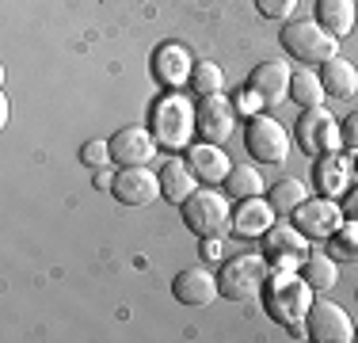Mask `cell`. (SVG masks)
Instances as JSON below:
<instances>
[{
  "label": "cell",
  "mask_w": 358,
  "mask_h": 343,
  "mask_svg": "<svg viewBox=\"0 0 358 343\" xmlns=\"http://www.w3.org/2000/svg\"><path fill=\"white\" fill-rule=\"evenodd\" d=\"M313 302H317V290L305 282L301 271L271 267L267 282H263V305H267L271 321H278L282 328H305Z\"/></svg>",
  "instance_id": "cell-1"
},
{
  "label": "cell",
  "mask_w": 358,
  "mask_h": 343,
  "mask_svg": "<svg viewBox=\"0 0 358 343\" xmlns=\"http://www.w3.org/2000/svg\"><path fill=\"white\" fill-rule=\"evenodd\" d=\"M152 137L160 149H191V137L199 134V107L183 92H168L152 107Z\"/></svg>",
  "instance_id": "cell-2"
},
{
  "label": "cell",
  "mask_w": 358,
  "mask_h": 343,
  "mask_svg": "<svg viewBox=\"0 0 358 343\" xmlns=\"http://www.w3.org/2000/svg\"><path fill=\"white\" fill-rule=\"evenodd\" d=\"M179 214H183V225L199 240L233 233V199H229V191H217V187H199L179 206Z\"/></svg>",
  "instance_id": "cell-3"
},
{
  "label": "cell",
  "mask_w": 358,
  "mask_h": 343,
  "mask_svg": "<svg viewBox=\"0 0 358 343\" xmlns=\"http://www.w3.org/2000/svg\"><path fill=\"white\" fill-rule=\"evenodd\" d=\"M278 42L294 62L305 65H324L339 54V38L328 27H320L317 20H289L278 34Z\"/></svg>",
  "instance_id": "cell-4"
},
{
  "label": "cell",
  "mask_w": 358,
  "mask_h": 343,
  "mask_svg": "<svg viewBox=\"0 0 358 343\" xmlns=\"http://www.w3.org/2000/svg\"><path fill=\"white\" fill-rule=\"evenodd\" d=\"M271 274V260L259 252H241V255H229L217 271V286L221 298L229 302H252L255 294H263V282Z\"/></svg>",
  "instance_id": "cell-5"
},
{
  "label": "cell",
  "mask_w": 358,
  "mask_h": 343,
  "mask_svg": "<svg viewBox=\"0 0 358 343\" xmlns=\"http://www.w3.org/2000/svg\"><path fill=\"white\" fill-rule=\"evenodd\" d=\"M244 149L252 153L259 164H286L289 160V149H294V137L278 118L271 115H252L244 122Z\"/></svg>",
  "instance_id": "cell-6"
},
{
  "label": "cell",
  "mask_w": 358,
  "mask_h": 343,
  "mask_svg": "<svg viewBox=\"0 0 358 343\" xmlns=\"http://www.w3.org/2000/svg\"><path fill=\"white\" fill-rule=\"evenodd\" d=\"M355 321L351 313H347L343 305L328 302V294L317 298L309 309V316H305V340L313 343H355Z\"/></svg>",
  "instance_id": "cell-7"
},
{
  "label": "cell",
  "mask_w": 358,
  "mask_h": 343,
  "mask_svg": "<svg viewBox=\"0 0 358 343\" xmlns=\"http://www.w3.org/2000/svg\"><path fill=\"white\" fill-rule=\"evenodd\" d=\"M297 149L309 153V157H320V153L343 149V134H339V122L331 118V111L324 107H305V115L297 118Z\"/></svg>",
  "instance_id": "cell-8"
},
{
  "label": "cell",
  "mask_w": 358,
  "mask_h": 343,
  "mask_svg": "<svg viewBox=\"0 0 358 343\" xmlns=\"http://www.w3.org/2000/svg\"><path fill=\"white\" fill-rule=\"evenodd\" d=\"M343 218L347 214L339 206V199H328V195H309V199L289 214V221L309 240H331V233L343 225Z\"/></svg>",
  "instance_id": "cell-9"
},
{
  "label": "cell",
  "mask_w": 358,
  "mask_h": 343,
  "mask_svg": "<svg viewBox=\"0 0 358 343\" xmlns=\"http://www.w3.org/2000/svg\"><path fill=\"white\" fill-rule=\"evenodd\" d=\"M313 187L317 195H328V199H343L347 191L355 187V157L351 153H320L317 168H313Z\"/></svg>",
  "instance_id": "cell-10"
},
{
  "label": "cell",
  "mask_w": 358,
  "mask_h": 343,
  "mask_svg": "<svg viewBox=\"0 0 358 343\" xmlns=\"http://www.w3.org/2000/svg\"><path fill=\"white\" fill-rule=\"evenodd\" d=\"M122 206H152L160 199V172H149V164H138V168H118L115 172V187H110Z\"/></svg>",
  "instance_id": "cell-11"
},
{
  "label": "cell",
  "mask_w": 358,
  "mask_h": 343,
  "mask_svg": "<svg viewBox=\"0 0 358 343\" xmlns=\"http://www.w3.org/2000/svg\"><path fill=\"white\" fill-rule=\"evenodd\" d=\"M267 260L271 267H301V260L309 255V237L294 225V221H275L267 229Z\"/></svg>",
  "instance_id": "cell-12"
},
{
  "label": "cell",
  "mask_w": 358,
  "mask_h": 343,
  "mask_svg": "<svg viewBox=\"0 0 358 343\" xmlns=\"http://www.w3.org/2000/svg\"><path fill=\"white\" fill-rule=\"evenodd\" d=\"M289 80H294V69L289 62H278V57H267L252 69L248 88L263 99V107H278V103L289 99Z\"/></svg>",
  "instance_id": "cell-13"
},
{
  "label": "cell",
  "mask_w": 358,
  "mask_h": 343,
  "mask_svg": "<svg viewBox=\"0 0 358 343\" xmlns=\"http://www.w3.org/2000/svg\"><path fill=\"white\" fill-rule=\"evenodd\" d=\"M157 137L152 130H145V126H126V130H118L110 137V160H115L118 168H138V164H149L152 157H157Z\"/></svg>",
  "instance_id": "cell-14"
},
{
  "label": "cell",
  "mask_w": 358,
  "mask_h": 343,
  "mask_svg": "<svg viewBox=\"0 0 358 343\" xmlns=\"http://www.w3.org/2000/svg\"><path fill=\"white\" fill-rule=\"evenodd\" d=\"M236 130V107H233V99H225L217 92V96H202L199 99V134H202V141H229Z\"/></svg>",
  "instance_id": "cell-15"
},
{
  "label": "cell",
  "mask_w": 358,
  "mask_h": 343,
  "mask_svg": "<svg viewBox=\"0 0 358 343\" xmlns=\"http://www.w3.org/2000/svg\"><path fill=\"white\" fill-rule=\"evenodd\" d=\"M172 294H176L179 305L206 309L221 298V286H217V274H210V267H187V271L176 274Z\"/></svg>",
  "instance_id": "cell-16"
},
{
  "label": "cell",
  "mask_w": 358,
  "mask_h": 343,
  "mask_svg": "<svg viewBox=\"0 0 358 343\" xmlns=\"http://www.w3.org/2000/svg\"><path fill=\"white\" fill-rule=\"evenodd\" d=\"M152 73H157V80L164 84V88L179 92L183 84H191V73H194V57L187 54L179 42H164V46L157 50V57H152Z\"/></svg>",
  "instance_id": "cell-17"
},
{
  "label": "cell",
  "mask_w": 358,
  "mask_h": 343,
  "mask_svg": "<svg viewBox=\"0 0 358 343\" xmlns=\"http://www.w3.org/2000/svg\"><path fill=\"white\" fill-rule=\"evenodd\" d=\"M278 221V210L267 202V195H255V199H244L236 202V214H233V233L244 237V240H255V237H267V229Z\"/></svg>",
  "instance_id": "cell-18"
},
{
  "label": "cell",
  "mask_w": 358,
  "mask_h": 343,
  "mask_svg": "<svg viewBox=\"0 0 358 343\" xmlns=\"http://www.w3.org/2000/svg\"><path fill=\"white\" fill-rule=\"evenodd\" d=\"M187 164H191V172L202 179V183H225L233 160H229V153H221V145L199 141V145L187 149Z\"/></svg>",
  "instance_id": "cell-19"
},
{
  "label": "cell",
  "mask_w": 358,
  "mask_h": 343,
  "mask_svg": "<svg viewBox=\"0 0 358 343\" xmlns=\"http://www.w3.org/2000/svg\"><path fill=\"white\" fill-rule=\"evenodd\" d=\"M199 183H202V179L191 172L187 157H183V160L172 157L164 168H160V191H164V199L172 202V206H183L194 191H199Z\"/></svg>",
  "instance_id": "cell-20"
},
{
  "label": "cell",
  "mask_w": 358,
  "mask_h": 343,
  "mask_svg": "<svg viewBox=\"0 0 358 343\" xmlns=\"http://www.w3.org/2000/svg\"><path fill=\"white\" fill-rule=\"evenodd\" d=\"M320 80H324V92L331 99H355L358 92V69L347 62V57H331V62L320 65Z\"/></svg>",
  "instance_id": "cell-21"
},
{
  "label": "cell",
  "mask_w": 358,
  "mask_h": 343,
  "mask_svg": "<svg viewBox=\"0 0 358 343\" xmlns=\"http://www.w3.org/2000/svg\"><path fill=\"white\" fill-rule=\"evenodd\" d=\"M317 23L336 38H347L358 23V0H317Z\"/></svg>",
  "instance_id": "cell-22"
},
{
  "label": "cell",
  "mask_w": 358,
  "mask_h": 343,
  "mask_svg": "<svg viewBox=\"0 0 358 343\" xmlns=\"http://www.w3.org/2000/svg\"><path fill=\"white\" fill-rule=\"evenodd\" d=\"M297 271L305 274V282H309L317 294H328V290L339 282V260H331V255H324V252H309Z\"/></svg>",
  "instance_id": "cell-23"
},
{
  "label": "cell",
  "mask_w": 358,
  "mask_h": 343,
  "mask_svg": "<svg viewBox=\"0 0 358 343\" xmlns=\"http://www.w3.org/2000/svg\"><path fill=\"white\" fill-rule=\"evenodd\" d=\"M289 99L301 103V107H320V103L328 99L324 80H320V73H317L313 65L294 69V80H289Z\"/></svg>",
  "instance_id": "cell-24"
},
{
  "label": "cell",
  "mask_w": 358,
  "mask_h": 343,
  "mask_svg": "<svg viewBox=\"0 0 358 343\" xmlns=\"http://www.w3.org/2000/svg\"><path fill=\"white\" fill-rule=\"evenodd\" d=\"M225 191L229 199L244 202V199H255V195H267V183H263V176L252 164H233L225 176Z\"/></svg>",
  "instance_id": "cell-25"
},
{
  "label": "cell",
  "mask_w": 358,
  "mask_h": 343,
  "mask_svg": "<svg viewBox=\"0 0 358 343\" xmlns=\"http://www.w3.org/2000/svg\"><path fill=\"white\" fill-rule=\"evenodd\" d=\"M305 199H309V183H301V179H294V176L271 183V191H267V202L275 206L278 214H294Z\"/></svg>",
  "instance_id": "cell-26"
},
{
  "label": "cell",
  "mask_w": 358,
  "mask_h": 343,
  "mask_svg": "<svg viewBox=\"0 0 358 343\" xmlns=\"http://www.w3.org/2000/svg\"><path fill=\"white\" fill-rule=\"evenodd\" d=\"M191 92L194 96H217V92H225V73H221V65L214 62H194V73H191Z\"/></svg>",
  "instance_id": "cell-27"
},
{
  "label": "cell",
  "mask_w": 358,
  "mask_h": 343,
  "mask_svg": "<svg viewBox=\"0 0 358 343\" xmlns=\"http://www.w3.org/2000/svg\"><path fill=\"white\" fill-rule=\"evenodd\" d=\"M331 260H358V221L343 218V225L331 233Z\"/></svg>",
  "instance_id": "cell-28"
},
{
  "label": "cell",
  "mask_w": 358,
  "mask_h": 343,
  "mask_svg": "<svg viewBox=\"0 0 358 343\" xmlns=\"http://www.w3.org/2000/svg\"><path fill=\"white\" fill-rule=\"evenodd\" d=\"M263 20H275V23H289V15L297 12V0H255Z\"/></svg>",
  "instance_id": "cell-29"
},
{
  "label": "cell",
  "mask_w": 358,
  "mask_h": 343,
  "mask_svg": "<svg viewBox=\"0 0 358 343\" xmlns=\"http://www.w3.org/2000/svg\"><path fill=\"white\" fill-rule=\"evenodd\" d=\"M80 164H88V168H107V164H115V160H110V141H88L80 149Z\"/></svg>",
  "instance_id": "cell-30"
},
{
  "label": "cell",
  "mask_w": 358,
  "mask_h": 343,
  "mask_svg": "<svg viewBox=\"0 0 358 343\" xmlns=\"http://www.w3.org/2000/svg\"><path fill=\"white\" fill-rule=\"evenodd\" d=\"M339 134H343V149H358V111H351V115L339 122Z\"/></svg>",
  "instance_id": "cell-31"
},
{
  "label": "cell",
  "mask_w": 358,
  "mask_h": 343,
  "mask_svg": "<svg viewBox=\"0 0 358 343\" xmlns=\"http://www.w3.org/2000/svg\"><path fill=\"white\" fill-rule=\"evenodd\" d=\"M233 107H236V115H259V107H263V99L259 96H255V92L252 88H244V96H236V103H233Z\"/></svg>",
  "instance_id": "cell-32"
},
{
  "label": "cell",
  "mask_w": 358,
  "mask_h": 343,
  "mask_svg": "<svg viewBox=\"0 0 358 343\" xmlns=\"http://www.w3.org/2000/svg\"><path fill=\"white\" fill-rule=\"evenodd\" d=\"M221 255H225V237H206V240H202V260H206V263L221 260Z\"/></svg>",
  "instance_id": "cell-33"
},
{
  "label": "cell",
  "mask_w": 358,
  "mask_h": 343,
  "mask_svg": "<svg viewBox=\"0 0 358 343\" xmlns=\"http://www.w3.org/2000/svg\"><path fill=\"white\" fill-rule=\"evenodd\" d=\"M339 206H343L347 218H355V221H358V187H351V191L343 195V202H339Z\"/></svg>",
  "instance_id": "cell-34"
},
{
  "label": "cell",
  "mask_w": 358,
  "mask_h": 343,
  "mask_svg": "<svg viewBox=\"0 0 358 343\" xmlns=\"http://www.w3.org/2000/svg\"><path fill=\"white\" fill-rule=\"evenodd\" d=\"M115 187V172L110 168H96V191H110Z\"/></svg>",
  "instance_id": "cell-35"
},
{
  "label": "cell",
  "mask_w": 358,
  "mask_h": 343,
  "mask_svg": "<svg viewBox=\"0 0 358 343\" xmlns=\"http://www.w3.org/2000/svg\"><path fill=\"white\" fill-rule=\"evenodd\" d=\"M351 157H355V176H358V149H355V153H351Z\"/></svg>",
  "instance_id": "cell-36"
},
{
  "label": "cell",
  "mask_w": 358,
  "mask_h": 343,
  "mask_svg": "<svg viewBox=\"0 0 358 343\" xmlns=\"http://www.w3.org/2000/svg\"><path fill=\"white\" fill-rule=\"evenodd\" d=\"M355 340H358V332H355Z\"/></svg>",
  "instance_id": "cell-37"
}]
</instances>
